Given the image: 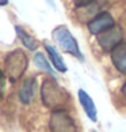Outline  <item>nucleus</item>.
Segmentation results:
<instances>
[{"label": "nucleus", "instance_id": "obj_1", "mask_svg": "<svg viewBox=\"0 0 126 132\" xmlns=\"http://www.w3.org/2000/svg\"><path fill=\"white\" fill-rule=\"evenodd\" d=\"M41 100L46 108L59 110L62 109V106L68 102L69 94L56 82V79L45 78L41 85Z\"/></svg>", "mask_w": 126, "mask_h": 132}, {"label": "nucleus", "instance_id": "obj_2", "mask_svg": "<svg viewBox=\"0 0 126 132\" xmlns=\"http://www.w3.org/2000/svg\"><path fill=\"white\" fill-rule=\"evenodd\" d=\"M28 67V59L22 49H15L8 53L4 60V74L11 83H15L22 78Z\"/></svg>", "mask_w": 126, "mask_h": 132}, {"label": "nucleus", "instance_id": "obj_3", "mask_svg": "<svg viewBox=\"0 0 126 132\" xmlns=\"http://www.w3.org/2000/svg\"><path fill=\"white\" fill-rule=\"evenodd\" d=\"M52 37H53V40H54V42H57V45H59L64 52L69 53V55H72L73 57L80 59V60H84V56L80 51L79 44H77L76 38L73 37V34L69 31V29L66 26L60 25L56 29H53Z\"/></svg>", "mask_w": 126, "mask_h": 132}, {"label": "nucleus", "instance_id": "obj_4", "mask_svg": "<svg viewBox=\"0 0 126 132\" xmlns=\"http://www.w3.org/2000/svg\"><path fill=\"white\" fill-rule=\"evenodd\" d=\"M50 132H77L76 121L65 109L53 110L49 119Z\"/></svg>", "mask_w": 126, "mask_h": 132}, {"label": "nucleus", "instance_id": "obj_5", "mask_svg": "<svg viewBox=\"0 0 126 132\" xmlns=\"http://www.w3.org/2000/svg\"><path fill=\"white\" fill-rule=\"evenodd\" d=\"M115 25V21L113 15L109 11H100L96 15L91 19L90 22H87V29L91 34H95V36H100L104 31L113 29Z\"/></svg>", "mask_w": 126, "mask_h": 132}, {"label": "nucleus", "instance_id": "obj_6", "mask_svg": "<svg viewBox=\"0 0 126 132\" xmlns=\"http://www.w3.org/2000/svg\"><path fill=\"white\" fill-rule=\"evenodd\" d=\"M122 38H123V30L119 26H114L113 29L98 36V44L103 51L111 53L113 49H115L119 44L123 42Z\"/></svg>", "mask_w": 126, "mask_h": 132}, {"label": "nucleus", "instance_id": "obj_7", "mask_svg": "<svg viewBox=\"0 0 126 132\" xmlns=\"http://www.w3.org/2000/svg\"><path fill=\"white\" fill-rule=\"evenodd\" d=\"M110 57L115 70L126 75V42L123 41L115 49H113V52L110 53Z\"/></svg>", "mask_w": 126, "mask_h": 132}, {"label": "nucleus", "instance_id": "obj_8", "mask_svg": "<svg viewBox=\"0 0 126 132\" xmlns=\"http://www.w3.org/2000/svg\"><path fill=\"white\" fill-rule=\"evenodd\" d=\"M34 93H35V78H27L22 82V86L19 87L18 97L22 104L30 105L34 100Z\"/></svg>", "mask_w": 126, "mask_h": 132}, {"label": "nucleus", "instance_id": "obj_9", "mask_svg": "<svg viewBox=\"0 0 126 132\" xmlns=\"http://www.w3.org/2000/svg\"><path fill=\"white\" fill-rule=\"evenodd\" d=\"M77 97H79V101H80L81 106H83L84 112L87 113V116H88V119L92 121V123H95V121L98 120V110H96V106L94 104L92 98H91L88 93L83 89H80L77 91Z\"/></svg>", "mask_w": 126, "mask_h": 132}, {"label": "nucleus", "instance_id": "obj_10", "mask_svg": "<svg viewBox=\"0 0 126 132\" xmlns=\"http://www.w3.org/2000/svg\"><path fill=\"white\" fill-rule=\"evenodd\" d=\"M45 49H46L47 56H49V61L52 63V65L59 72L65 74V72L68 71V67H66L62 56L60 55V52L57 51V48L50 45V44H47V42H45Z\"/></svg>", "mask_w": 126, "mask_h": 132}, {"label": "nucleus", "instance_id": "obj_11", "mask_svg": "<svg viewBox=\"0 0 126 132\" xmlns=\"http://www.w3.org/2000/svg\"><path fill=\"white\" fill-rule=\"evenodd\" d=\"M15 33H16L18 38L21 40V42L27 48L28 51H37L38 49V46H40L38 41L31 36V34H28L22 26H15Z\"/></svg>", "mask_w": 126, "mask_h": 132}, {"label": "nucleus", "instance_id": "obj_12", "mask_svg": "<svg viewBox=\"0 0 126 132\" xmlns=\"http://www.w3.org/2000/svg\"><path fill=\"white\" fill-rule=\"evenodd\" d=\"M34 64H35L38 68H40V70L46 71L49 75H52V76H54V78H56L54 70L52 68V65H50V61H47V59H46V56L43 55V53H41V52H37L35 55H34Z\"/></svg>", "mask_w": 126, "mask_h": 132}, {"label": "nucleus", "instance_id": "obj_13", "mask_svg": "<svg viewBox=\"0 0 126 132\" xmlns=\"http://www.w3.org/2000/svg\"><path fill=\"white\" fill-rule=\"evenodd\" d=\"M121 94H122V97H123V100H125V102H126V82L123 83L122 89H121Z\"/></svg>", "mask_w": 126, "mask_h": 132}, {"label": "nucleus", "instance_id": "obj_14", "mask_svg": "<svg viewBox=\"0 0 126 132\" xmlns=\"http://www.w3.org/2000/svg\"><path fill=\"white\" fill-rule=\"evenodd\" d=\"M8 2H0V6H7Z\"/></svg>", "mask_w": 126, "mask_h": 132}, {"label": "nucleus", "instance_id": "obj_15", "mask_svg": "<svg viewBox=\"0 0 126 132\" xmlns=\"http://www.w3.org/2000/svg\"><path fill=\"white\" fill-rule=\"evenodd\" d=\"M94 132H96V131H94Z\"/></svg>", "mask_w": 126, "mask_h": 132}]
</instances>
